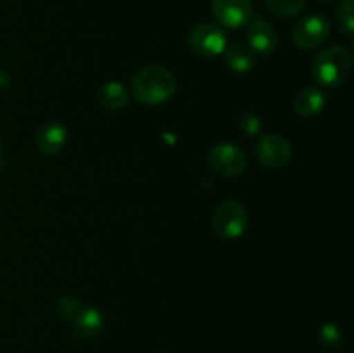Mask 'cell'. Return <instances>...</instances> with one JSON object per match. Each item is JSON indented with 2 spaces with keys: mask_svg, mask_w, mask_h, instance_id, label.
Instances as JSON below:
<instances>
[{
  "mask_svg": "<svg viewBox=\"0 0 354 353\" xmlns=\"http://www.w3.org/2000/svg\"><path fill=\"white\" fill-rule=\"evenodd\" d=\"M131 90L138 102L147 104V106H158L175 93L176 80L166 68L147 66L133 76Z\"/></svg>",
  "mask_w": 354,
  "mask_h": 353,
  "instance_id": "6da1fadb",
  "label": "cell"
},
{
  "mask_svg": "<svg viewBox=\"0 0 354 353\" xmlns=\"http://www.w3.org/2000/svg\"><path fill=\"white\" fill-rule=\"evenodd\" d=\"M351 71V54L344 45H332L322 51L311 64V73L322 87H337Z\"/></svg>",
  "mask_w": 354,
  "mask_h": 353,
  "instance_id": "7a4b0ae2",
  "label": "cell"
},
{
  "mask_svg": "<svg viewBox=\"0 0 354 353\" xmlns=\"http://www.w3.org/2000/svg\"><path fill=\"white\" fill-rule=\"evenodd\" d=\"M248 210L239 201H223L213 215V228L221 239H237L248 227Z\"/></svg>",
  "mask_w": 354,
  "mask_h": 353,
  "instance_id": "3957f363",
  "label": "cell"
},
{
  "mask_svg": "<svg viewBox=\"0 0 354 353\" xmlns=\"http://www.w3.org/2000/svg\"><path fill=\"white\" fill-rule=\"evenodd\" d=\"M189 47L203 57H214L227 48V35L213 23H201L190 30Z\"/></svg>",
  "mask_w": 354,
  "mask_h": 353,
  "instance_id": "277c9868",
  "label": "cell"
},
{
  "mask_svg": "<svg viewBox=\"0 0 354 353\" xmlns=\"http://www.w3.org/2000/svg\"><path fill=\"white\" fill-rule=\"evenodd\" d=\"M209 165L218 175L237 176L248 168V158L239 145L230 144V142H221L211 149Z\"/></svg>",
  "mask_w": 354,
  "mask_h": 353,
  "instance_id": "5b68a950",
  "label": "cell"
},
{
  "mask_svg": "<svg viewBox=\"0 0 354 353\" xmlns=\"http://www.w3.org/2000/svg\"><path fill=\"white\" fill-rule=\"evenodd\" d=\"M330 35V24L322 14H310L296 24L292 31L294 44L303 51H313Z\"/></svg>",
  "mask_w": 354,
  "mask_h": 353,
  "instance_id": "8992f818",
  "label": "cell"
},
{
  "mask_svg": "<svg viewBox=\"0 0 354 353\" xmlns=\"http://www.w3.org/2000/svg\"><path fill=\"white\" fill-rule=\"evenodd\" d=\"M254 154L261 165L268 168H280L289 163L292 149H290L289 141L279 134H266L256 141Z\"/></svg>",
  "mask_w": 354,
  "mask_h": 353,
  "instance_id": "52a82bcc",
  "label": "cell"
},
{
  "mask_svg": "<svg viewBox=\"0 0 354 353\" xmlns=\"http://www.w3.org/2000/svg\"><path fill=\"white\" fill-rule=\"evenodd\" d=\"M213 14L223 26L242 28L251 19V0H213Z\"/></svg>",
  "mask_w": 354,
  "mask_h": 353,
  "instance_id": "ba28073f",
  "label": "cell"
},
{
  "mask_svg": "<svg viewBox=\"0 0 354 353\" xmlns=\"http://www.w3.org/2000/svg\"><path fill=\"white\" fill-rule=\"evenodd\" d=\"M248 45L254 54L270 55L279 45V35L272 24L263 19H254L248 26Z\"/></svg>",
  "mask_w": 354,
  "mask_h": 353,
  "instance_id": "9c48e42d",
  "label": "cell"
},
{
  "mask_svg": "<svg viewBox=\"0 0 354 353\" xmlns=\"http://www.w3.org/2000/svg\"><path fill=\"white\" fill-rule=\"evenodd\" d=\"M66 138H68V130L64 125L59 121H48L38 130L35 142L41 154L54 156L64 149Z\"/></svg>",
  "mask_w": 354,
  "mask_h": 353,
  "instance_id": "30bf717a",
  "label": "cell"
},
{
  "mask_svg": "<svg viewBox=\"0 0 354 353\" xmlns=\"http://www.w3.org/2000/svg\"><path fill=\"white\" fill-rule=\"evenodd\" d=\"M69 324H71L73 332H75L76 336H80V338L83 339H90L95 338V336L102 331L104 317L97 308L86 307L85 305V307L80 310V314L76 315Z\"/></svg>",
  "mask_w": 354,
  "mask_h": 353,
  "instance_id": "8fae6325",
  "label": "cell"
},
{
  "mask_svg": "<svg viewBox=\"0 0 354 353\" xmlns=\"http://www.w3.org/2000/svg\"><path fill=\"white\" fill-rule=\"evenodd\" d=\"M325 93L317 87H306L294 97V111L304 118L317 116L325 106Z\"/></svg>",
  "mask_w": 354,
  "mask_h": 353,
  "instance_id": "7c38bea8",
  "label": "cell"
},
{
  "mask_svg": "<svg viewBox=\"0 0 354 353\" xmlns=\"http://www.w3.org/2000/svg\"><path fill=\"white\" fill-rule=\"evenodd\" d=\"M256 54L248 44H242V42H235L230 47L225 48V62L228 64V68L234 69L237 73H245L254 66Z\"/></svg>",
  "mask_w": 354,
  "mask_h": 353,
  "instance_id": "4fadbf2b",
  "label": "cell"
},
{
  "mask_svg": "<svg viewBox=\"0 0 354 353\" xmlns=\"http://www.w3.org/2000/svg\"><path fill=\"white\" fill-rule=\"evenodd\" d=\"M97 99H99L100 106L107 107V109H123L130 100V93L121 83L109 82L100 87Z\"/></svg>",
  "mask_w": 354,
  "mask_h": 353,
  "instance_id": "5bb4252c",
  "label": "cell"
},
{
  "mask_svg": "<svg viewBox=\"0 0 354 353\" xmlns=\"http://www.w3.org/2000/svg\"><path fill=\"white\" fill-rule=\"evenodd\" d=\"M266 3L277 17H294L303 10L306 0H266Z\"/></svg>",
  "mask_w": 354,
  "mask_h": 353,
  "instance_id": "9a60e30c",
  "label": "cell"
},
{
  "mask_svg": "<svg viewBox=\"0 0 354 353\" xmlns=\"http://www.w3.org/2000/svg\"><path fill=\"white\" fill-rule=\"evenodd\" d=\"M320 343L327 352H337L344 343V336H342L341 329L334 324H325L320 329Z\"/></svg>",
  "mask_w": 354,
  "mask_h": 353,
  "instance_id": "2e32d148",
  "label": "cell"
},
{
  "mask_svg": "<svg viewBox=\"0 0 354 353\" xmlns=\"http://www.w3.org/2000/svg\"><path fill=\"white\" fill-rule=\"evenodd\" d=\"M337 21L342 35L351 38L354 35V19H353V0H341L337 6Z\"/></svg>",
  "mask_w": 354,
  "mask_h": 353,
  "instance_id": "e0dca14e",
  "label": "cell"
},
{
  "mask_svg": "<svg viewBox=\"0 0 354 353\" xmlns=\"http://www.w3.org/2000/svg\"><path fill=\"white\" fill-rule=\"evenodd\" d=\"M83 307H85V305H83L80 300H76V298H71V296H66L57 301V314L61 315L64 320L71 322L73 318L80 314V310H82Z\"/></svg>",
  "mask_w": 354,
  "mask_h": 353,
  "instance_id": "ac0fdd59",
  "label": "cell"
},
{
  "mask_svg": "<svg viewBox=\"0 0 354 353\" xmlns=\"http://www.w3.org/2000/svg\"><path fill=\"white\" fill-rule=\"evenodd\" d=\"M239 127H241V130L245 132L248 135H256L259 132V128H261V121H259V118L256 116L254 113H245L244 116H242Z\"/></svg>",
  "mask_w": 354,
  "mask_h": 353,
  "instance_id": "d6986e66",
  "label": "cell"
},
{
  "mask_svg": "<svg viewBox=\"0 0 354 353\" xmlns=\"http://www.w3.org/2000/svg\"><path fill=\"white\" fill-rule=\"evenodd\" d=\"M320 2H332V0H320Z\"/></svg>",
  "mask_w": 354,
  "mask_h": 353,
  "instance_id": "ffe728a7",
  "label": "cell"
},
{
  "mask_svg": "<svg viewBox=\"0 0 354 353\" xmlns=\"http://www.w3.org/2000/svg\"><path fill=\"white\" fill-rule=\"evenodd\" d=\"M0 149H2V145H0Z\"/></svg>",
  "mask_w": 354,
  "mask_h": 353,
  "instance_id": "44dd1931",
  "label": "cell"
}]
</instances>
